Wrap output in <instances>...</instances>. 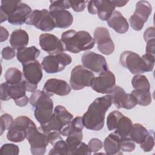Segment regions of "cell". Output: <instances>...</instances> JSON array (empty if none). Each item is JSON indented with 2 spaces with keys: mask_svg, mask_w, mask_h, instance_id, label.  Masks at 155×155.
Listing matches in <instances>:
<instances>
[{
  "mask_svg": "<svg viewBox=\"0 0 155 155\" xmlns=\"http://www.w3.org/2000/svg\"><path fill=\"white\" fill-rule=\"evenodd\" d=\"M111 104L110 94L94 99L82 117L84 127L93 131L102 130L104 125L105 113Z\"/></svg>",
  "mask_w": 155,
  "mask_h": 155,
  "instance_id": "cell-1",
  "label": "cell"
},
{
  "mask_svg": "<svg viewBox=\"0 0 155 155\" xmlns=\"http://www.w3.org/2000/svg\"><path fill=\"white\" fill-rule=\"evenodd\" d=\"M61 41L65 51L78 53L92 48L95 44L94 38L86 31L69 30L62 33Z\"/></svg>",
  "mask_w": 155,
  "mask_h": 155,
  "instance_id": "cell-2",
  "label": "cell"
},
{
  "mask_svg": "<svg viewBox=\"0 0 155 155\" xmlns=\"http://www.w3.org/2000/svg\"><path fill=\"white\" fill-rule=\"evenodd\" d=\"M29 102L33 108L34 115L41 125L48 123L53 115V102L43 90H37L33 92Z\"/></svg>",
  "mask_w": 155,
  "mask_h": 155,
  "instance_id": "cell-3",
  "label": "cell"
},
{
  "mask_svg": "<svg viewBox=\"0 0 155 155\" xmlns=\"http://www.w3.org/2000/svg\"><path fill=\"white\" fill-rule=\"evenodd\" d=\"M1 88V100L8 101L10 99L14 100L15 104L20 107L26 106L29 98L26 95V88L23 82L15 84H10L7 82L2 83Z\"/></svg>",
  "mask_w": 155,
  "mask_h": 155,
  "instance_id": "cell-4",
  "label": "cell"
},
{
  "mask_svg": "<svg viewBox=\"0 0 155 155\" xmlns=\"http://www.w3.org/2000/svg\"><path fill=\"white\" fill-rule=\"evenodd\" d=\"M22 65L23 82L26 90L33 93L36 90L38 84L42 79V65L37 60Z\"/></svg>",
  "mask_w": 155,
  "mask_h": 155,
  "instance_id": "cell-5",
  "label": "cell"
},
{
  "mask_svg": "<svg viewBox=\"0 0 155 155\" xmlns=\"http://www.w3.org/2000/svg\"><path fill=\"white\" fill-rule=\"evenodd\" d=\"M35 126L34 122L27 116H18L14 119L8 130L7 138L12 142H22L27 137L28 130Z\"/></svg>",
  "mask_w": 155,
  "mask_h": 155,
  "instance_id": "cell-6",
  "label": "cell"
},
{
  "mask_svg": "<svg viewBox=\"0 0 155 155\" xmlns=\"http://www.w3.org/2000/svg\"><path fill=\"white\" fill-rule=\"evenodd\" d=\"M25 24L33 25L43 31H50L56 28L54 19L47 9L32 11L28 16Z\"/></svg>",
  "mask_w": 155,
  "mask_h": 155,
  "instance_id": "cell-7",
  "label": "cell"
},
{
  "mask_svg": "<svg viewBox=\"0 0 155 155\" xmlns=\"http://www.w3.org/2000/svg\"><path fill=\"white\" fill-rule=\"evenodd\" d=\"M71 61V57L69 54L61 52L45 56L42 61L41 65L46 73L53 74L64 70Z\"/></svg>",
  "mask_w": 155,
  "mask_h": 155,
  "instance_id": "cell-8",
  "label": "cell"
},
{
  "mask_svg": "<svg viewBox=\"0 0 155 155\" xmlns=\"http://www.w3.org/2000/svg\"><path fill=\"white\" fill-rule=\"evenodd\" d=\"M94 77L92 71L85 68L83 65H78L71 70L70 87L74 90H80L86 87H91Z\"/></svg>",
  "mask_w": 155,
  "mask_h": 155,
  "instance_id": "cell-9",
  "label": "cell"
},
{
  "mask_svg": "<svg viewBox=\"0 0 155 155\" xmlns=\"http://www.w3.org/2000/svg\"><path fill=\"white\" fill-rule=\"evenodd\" d=\"M151 12L152 7L148 1H138L136 3V10L133 15L129 18V22L133 29L136 31L141 30Z\"/></svg>",
  "mask_w": 155,
  "mask_h": 155,
  "instance_id": "cell-10",
  "label": "cell"
},
{
  "mask_svg": "<svg viewBox=\"0 0 155 155\" xmlns=\"http://www.w3.org/2000/svg\"><path fill=\"white\" fill-rule=\"evenodd\" d=\"M26 139L30 145L32 154L43 155L45 153L49 141L47 136L38 129L36 126L33 127L28 130Z\"/></svg>",
  "mask_w": 155,
  "mask_h": 155,
  "instance_id": "cell-11",
  "label": "cell"
},
{
  "mask_svg": "<svg viewBox=\"0 0 155 155\" xmlns=\"http://www.w3.org/2000/svg\"><path fill=\"white\" fill-rule=\"evenodd\" d=\"M119 61L122 66L132 74H141L146 72L143 60L135 52L128 50L123 51L120 55Z\"/></svg>",
  "mask_w": 155,
  "mask_h": 155,
  "instance_id": "cell-12",
  "label": "cell"
},
{
  "mask_svg": "<svg viewBox=\"0 0 155 155\" xmlns=\"http://www.w3.org/2000/svg\"><path fill=\"white\" fill-rule=\"evenodd\" d=\"M116 84V78L113 73L107 70L100 73L99 76L93 79L91 88L98 93L109 94Z\"/></svg>",
  "mask_w": 155,
  "mask_h": 155,
  "instance_id": "cell-13",
  "label": "cell"
},
{
  "mask_svg": "<svg viewBox=\"0 0 155 155\" xmlns=\"http://www.w3.org/2000/svg\"><path fill=\"white\" fill-rule=\"evenodd\" d=\"M112 103L119 109L124 108L127 110L133 108L137 104V101L134 96L126 93L124 90L119 85H115L110 93Z\"/></svg>",
  "mask_w": 155,
  "mask_h": 155,
  "instance_id": "cell-14",
  "label": "cell"
},
{
  "mask_svg": "<svg viewBox=\"0 0 155 155\" xmlns=\"http://www.w3.org/2000/svg\"><path fill=\"white\" fill-rule=\"evenodd\" d=\"M83 66L88 70L100 73L108 70V65L104 56L93 51H87L81 57Z\"/></svg>",
  "mask_w": 155,
  "mask_h": 155,
  "instance_id": "cell-15",
  "label": "cell"
},
{
  "mask_svg": "<svg viewBox=\"0 0 155 155\" xmlns=\"http://www.w3.org/2000/svg\"><path fill=\"white\" fill-rule=\"evenodd\" d=\"M111 1L92 0L88 2L87 9L92 15H97L102 21H107L115 10Z\"/></svg>",
  "mask_w": 155,
  "mask_h": 155,
  "instance_id": "cell-16",
  "label": "cell"
},
{
  "mask_svg": "<svg viewBox=\"0 0 155 155\" xmlns=\"http://www.w3.org/2000/svg\"><path fill=\"white\" fill-rule=\"evenodd\" d=\"M94 39L97 44L98 50L102 54L109 55L114 50V44L108 29L104 27H97L94 31Z\"/></svg>",
  "mask_w": 155,
  "mask_h": 155,
  "instance_id": "cell-17",
  "label": "cell"
},
{
  "mask_svg": "<svg viewBox=\"0 0 155 155\" xmlns=\"http://www.w3.org/2000/svg\"><path fill=\"white\" fill-rule=\"evenodd\" d=\"M39 45L49 54H54L65 51L61 41L55 35L42 33L39 36Z\"/></svg>",
  "mask_w": 155,
  "mask_h": 155,
  "instance_id": "cell-18",
  "label": "cell"
},
{
  "mask_svg": "<svg viewBox=\"0 0 155 155\" xmlns=\"http://www.w3.org/2000/svg\"><path fill=\"white\" fill-rule=\"evenodd\" d=\"M42 90L50 97L54 94L63 96L70 93L71 87L65 81L52 78L45 82Z\"/></svg>",
  "mask_w": 155,
  "mask_h": 155,
  "instance_id": "cell-19",
  "label": "cell"
},
{
  "mask_svg": "<svg viewBox=\"0 0 155 155\" xmlns=\"http://www.w3.org/2000/svg\"><path fill=\"white\" fill-rule=\"evenodd\" d=\"M73 119V116L64 106L57 105L55 107L51 120L59 132L63 128L68 125Z\"/></svg>",
  "mask_w": 155,
  "mask_h": 155,
  "instance_id": "cell-20",
  "label": "cell"
},
{
  "mask_svg": "<svg viewBox=\"0 0 155 155\" xmlns=\"http://www.w3.org/2000/svg\"><path fill=\"white\" fill-rule=\"evenodd\" d=\"M107 24L110 28L120 34L125 33L129 28V25L127 19L120 12L117 10L113 12L107 20Z\"/></svg>",
  "mask_w": 155,
  "mask_h": 155,
  "instance_id": "cell-21",
  "label": "cell"
},
{
  "mask_svg": "<svg viewBox=\"0 0 155 155\" xmlns=\"http://www.w3.org/2000/svg\"><path fill=\"white\" fill-rule=\"evenodd\" d=\"M49 12L54 19L56 28H68L73 22V17L71 13L67 10H56Z\"/></svg>",
  "mask_w": 155,
  "mask_h": 155,
  "instance_id": "cell-22",
  "label": "cell"
},
{
  "mask_svg": "<svg viewBox=\"0 0 155 155\" xmlns=\"http://www.w3.org/2000/svg\"><path fill=\"white\" fill-rule=\"evenodd\" d=\"M31 12V8L28 5L21 2L16 11L8 16L7 21L12 25H22L25 23L28 16Z\"/></svg>",
  "mask_w": 155,
  "mask_h": 155,
  "instance_id": "cell-23",
  "label": "cell"
},
{
  "mask_svg": "<svg viewBox=\"0 0 155 155\" xmlns=\"http://www.w3.org/2000/svg\"><path fill=\"white\" fill-rule=\"evenodd\" d=\"M120 137L114 132L110 133L104 140L103 147L105 153L108 155L122 154L120 148Z\"/></svg>",
  "mask_w": 155,
  "mask_h": 155,
  "instance_id": "cell-24",
  "label": "cell"
},
{
  "mask_svg": "<svg viewBox=\"0 0 155 155\" xmlns=\"http://www.w3.org/2000/svg\"><path fill=\"white\" fill-rule=\"evenodd\" d=\"M28 41V33L24 30L17 29L12 33L9 42L12 48L18 50L26 47Z\"/></svg>",
  "mask_w": 155,
  "mask_h": 155,
  "instance_id": "cell-25",
  "label": "cell"
},
{
  "mask_svg": "<svg viewBox=\"0 0 155 155\" xmlns=\"http://www.w3.org/2000/svg\"><path fill=\"white\" fill-rule=\"evenodd\" d=\"M40 54V50L35 46L25 47L17 50L16 58L22 64L36 60Z\"/></svg>",
  "mask_w": 155,
  "mask_h": 155,
  "instance_id": "cell-26",
  "label": "cell"
},
{
  "mask_svg": "<svg viewBox=\"0 0 155 155\" xmlns=\"http://www.w3.org/2000/svg\"><path fill=\"white\" fill-rule=\"evenodd\" d=\"M21 3L19 0H2L1 2L0 15L1 22H3L8 19L9 16L13 14Z\"/></svg>",
  "mask_w": 155,
  "mask_h": 155,
  "instance_id": "cell-27",
  "label": "cell"
},
{
  "mask_svg": "<svg viewBox=\"0 0 155 155\" xmlns=\"http://www.w3.org/2000/svg\"><path fill=\"white\" fill-rule=\"evenodd\" d=\"M132 125L131 120L123 115L119 119L114 132L121 138L129 137Z\"/></svg>",
  "mask_w": 155,
  "mask_h": 155,
  "instance_id": "cell-28",
  "label": "cell"
},
{
  "mask_svg": "<svg viewBox=\"0 0 155 155\" xmlns=\"http://www.w3.org/2000/svg\"><path fill=\"white\" fill-rule=\"evenodd\" d=\"M149 131L140 124H133L129 137L134 143H140L147 137Z\"/></svg>",
  "mask_w": 155,
  "mask_h": 155,
  "instance_id": "cell-29",
  "label": "cell"
},
{
  "mask_svg": "<svg viewBox=\"0 0 155 155\" xmlns=\"http://www.w3.org/2000/svg\"><path fill=\"white\" fill-rule=\"evenodd\" d=\"M84 125L82 121V117L81 116H77L73 119L71 122L67 126H65L61 131V134L63 136H66L71 133H77L82 131Z\"/></svg>",
  "mask_w": 155,
  "mask_h": 155,
  "instance_id": "cell-30",
  "label": "cell"
},
{
  "mask_svg": "<svg viewBox=\"0 0 155 155\" xmlns=\"http://www.w3.org/2000/svg\"><path fill=\"white\" fill-rule=\"evenodd\" d=\"M131 85L134 90H150V84L147 77L142 74H135L131 80Z\"/></svg>",
  "mask_w": 155,
  "mask_h": 155,
  "instance_id": "cell-31",
  "label": "cell"
},
{
  "mask_svg": "<svg viewBox=\"0 0 155 155\" xmlns=\"http://www.w3.org/2000/svg\"><path fill=\"white\" fill-rule=\"evenodd\" d=\"M4 77L7 83L15 84L20 83L23 80V75L19 70L15 67H11L7 70Z\"/></svg>",
  "mask_w": 155,
  "mask_h": 155,
  "instance_id": "cell-32",
  "label": "cell"
},
{
  "mask_svg": "<svg viewBox=\"0 0 155 155\" xmlns=\"http://www.w3.org/2000/svg\"><path fill=\"white\" fill-rule=\"evenodd\" d=\"M131 94L134 96L138 105L142 106H147L151 103L152 98L150 90L142 91L133 90Z\"/></svg>",
  "mask_w": 155,
  "mask_h": 155,
  "instance_id": "cell-33",
  "label": "cell"
},
{
  "mask_svg": "<svg viewBox=\"0 0 155 155\" xmlns=\"http://www.w3.org/2000/svg\"><path fill=\"white\" fill-rule=\"evenodd\" d=\"M53 148L50 150L48 154L50 155H67L69 154V149L68 144L66 141L62 139L58 140L53 145Z\"/></svg>",
  "mask_w": 155,
  "mask_h": 155,
  "instance_id": "cell-34",
  "label": "cell"
},
{
  "mask_svg": "<svg viewBox=\"0 0 155 155\" xmlns=\"http://www.w3.org/2000/svg\"><path fill=\"white\" fill-rule=\"evenodd\" d=\"M124 114L117 110H114L109 113L107 117V126L110 131L116 129L117 124Z\"/></svg>",
  "mask_w": 155,
  "mask_h": 155,
  "instance_id": "cell-35",
  "label": "cell"
},
{
  "mask_svg": "<svg viewBox=\"0 0 155 155\" xmlns=\"http://www.w3.org/2000/svg\"><path fill=\"white\" fill-rule=\"evenodd\" d=\"M140 147L145 152L151 151L154 146V139L153 136V131L151 130L145 137V139L139 143Z\"/></svg>",
  "mask_w": 155,
  "mask_h": 155,
  "instance_id": "cell-36",
  "label": "cell"
},
{
  "mask_svg": "<svg viewBox=\"0 0 155 155\" xmlns=\"http://www.w3.org/2000/svg\"><path fill=\"white\" fill-rule=\"evenodd\" d=\"M136 147L135 143L130 137H120V148L124 152H131L134 150Z\"/></svg>",
  "mask_w": 155,
  "mask_h": 155,
  "instance_id": "cell-37",
  "label": "cell"
},
{
  "mask_svg": "<svg viewBox=\"0 0 155 155\" xmlns=\"http://www.w3.org/2000/svg\"><path fill=\"white\" fill-rule=\"evenodd\" d=\"M71 7L70 1L67 0H58L50 1V5L49 7V11L56 10H66Z\"/></svg>",
  "mask_w": 155,
  "mask_h": 155,
  "instance_id": "cell-38",
  "label": "cell"
},
{
  "mask_svg": "<svg viewBox=\"0 0 155 155\" xmlns=\"http://www.w3.org/2000/svg\"><path fill=\"white\" fill-rule=\"evenodd\" d=\"M13 120L12 116L8 113H5L1 116V135L2 134L5 130L9 129Z\"/></svg>",
  "mask_w": 155,
  "mask_h": 155,
  "instance_id": "cell-39",
  "label": "cell"
},
{
  "mask_svg": "<svg viewBox=\"0 0 155 155\" xmlns=\"http://www.w3.org/2000/svg\"><path fill=\"white\" fill-rule=\"evenodd\" d=\"M0 152L1 154L18 155L19 153V148L16 145L13 143H5L1 147Z\"/></svg>",
  "mask_w": 155,
  "mask_h": 155,
  "instance_id": "cell-40",
  "label": "cell"
},
{
  "mask_svg": "<svg viewBox=\"0 0 155 155\" xmlns=\"http://www.w3.org/2000/svg\"><path fill=\"white\" fill-rule=\"evenodd\" d=\"M141 58L143 60L146 72H150L153 71L155 62L154 56L148 53H145V54L142 55Z\"/></svg>",
  "mask_w": 155,
  "mask_h": 155,
  "instance_id": "cell-41",
  "label": "cell"
},
{
  "mask_svg": "<svg viewBox=\"0 0 155 155\" xmlns=\"http://www.w3.org/2000/svg\"><path fill=\"white\" fill-rule=\"evenodd\" d=\"M88 145L91 153H96L102 149L103 147V143L97 138H92L88 142Z\"/></svg>",
  "mask_w": 155,
  "mask_h": 155,
  "instance_id": "cell-42",
  "label": "cell"
},
{
  "mask_svg": "<svg viewBox=\"0 0 155 155\" xmlns=\"http://www.w3.org/2000/svg\"><path fill=\"white\" fill-rule=\"evenodd\" d=\"M88 2V1H70L71 7L76 12H81L84 11Z\"/></svg>",
  "mask_w": 155,
  "mask_h": 155,
  "instance_id": "cell-43",
  "label": "cell"
},
{
  "mask_svg": "<svg viewBox=\"0 0 155 155\" xmlns=\"http://www.w3.org/2000/svg\"><path fill=\"white\" fill-rule=\"evenodd\" d=\"M91 154V151H90L88 145L85 143L81 142L77 148L74 151L73 155L77 154H82V155H90Z\"/></svg>",
  "mask_w": 155,
  "mask_h": 155,
  "instance_id": "cell-44",
  "label": "cell"
},
{
  "mask_svg": "<svg viewBox=\"0 0 155 155\" xmlns=\"http://www.w3.org/2000/svg\"><path fill=\"white\" fill-rule=\"evenodd\" d=\"M2 57L5 60L12 59L16 55L15 50L9 46L4 47L2 50Z\"/></svg>",
  "mask_w": 155,
  "mask_h": 155,
  "instance_id": "cell-45",
  "label": "cell"
},
{
  "mask_svg": "<svg viewBox=\"0 0 155 155\" xmlns=\"http://www.w3.org/2000/svg\"><path fill=\"white\" fill-rule=\"evenodd\" d=\"M45 134L47 136L48 140L49 141V143L52 145H53L58 140L62 139L60 132L57 131H50Z\"/></svg>",
  "mask_w": 155,
  "mask_h": 155,
  "instance_id": "cell-46",
  "label": "cell"
},
{
  "mask_svg": "<svg viewBox=\"0 0 155 155\" xmlns=\"http://www.w3.org/2000/svg\"><path fill=\"white\" fill-rule=\"evenodd\" d=\"M155 39V30L154 27H148L143 33V39L147 42V41Z\"/></svg>",
  "mask_w": 155,
  "mask_h": 155,
  "instance_id": "cell-47",
  "label": "cell"
},
{
  "mask_svg": "<svg viewBox=\"0 0 155 155\" xmlns=\"http://www.w3.org/2000/svg\"><path fill=\"white\" fill-rule=\"evenodd\" d=\"M154 44L155 39H151L147 42L146 53H148L154 56Z\"/></svg>",
  "mask_w": 155,
  "mask_h": 155,
  "instance_id": "cell-48",
  "label": "cell"
},
{
  "mask_svg": "<svg viewBox=\"0 0 155 155\" xmlns=\"http://www.w3.org/2000/svg\"><path fill=\"white\" fill-rule=\"evenodd\" d=\"M0 33H1V38H0V41L3 42L7 40V39L8 37V32L5 28L4 27L1 26L0 27Z\"/></svg>",
  "mask_w": 155,
  "mask_h": 155,
  "instance_id": "cell-49",
  "label": "cell"
},
{
  "mask_svg": "<svg viewBox=\"0 0 155 155\" xmlns=\"http://www.w3.org/2000/svg\"><path fill=\"white\" fill-rule=\"evenodd\" d=\"M111 2L113 4V5L117 7H124L125 5H126L128 2V1H121V0H114V1H111Z\"/></svg>",
  "mask_w": 155,
  "mask_h": 155,
  "instance_id": "cell-50",
  "label": "cell"
}]
</instances>
